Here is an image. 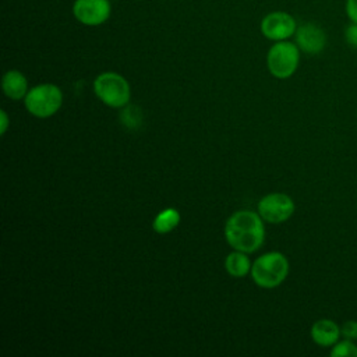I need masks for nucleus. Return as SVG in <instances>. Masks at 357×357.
Here are the masks:
<instances>
[{"instance_id":"2","label":"nucleus","mask_w":357,"mask_h":357,"mask_svg":"<svg viewBox=\"0 0 357 357\" xmlns=\"http://www.w3.org/2000/svg\"><path fill=\"white\" fill-rule=\"evenodd\" d=\"M289 273L287 258L278 251L266 252L255 259L251 266L252 280L265 289H272L283 283Z\"/></svg>"},{"instance_id":"16","label":"nucleus","mask_w":357,"mask_h":357,"mask_svg":"<svg viewBox=\"0 0 357 357\" xmlns=\"http://www.w3.org/2000/svg\"><path fill=\"white\" fill-rule=\"evenodd\" d=\"M344 40L350 47L357 49V22H350L344 29Z\"/></svg>"},{"instance_id":"7","label":"nucleus","mask_w":357,"mask_h":357,"mask_svg":"<svg viewBox=\"0 0 357 357\" xmlns=\"http://www.w3.org/2000/svg\"><path fill=\"white\" fill-rule=\"evenodd\" d=\"M297 22L293 15L284 11H273L266 14L261 21L262 35L273 42L287 40L296 33Z\"/></svg>"},{"instance_id":"3","label":"nucleus","mask_w":357,"mask_h":357,"mask_svg":"<svg viewBox=\"0 0 357 357\" xmlns=\"http://www.w3.org/2000/svg\"><path fill=\"white\" fill-rule=\"evenodd\" d=\"M300 63V49L296 43L289 40H279L271 46L266 54V66L269 73L279 78L286 79L291 77Z\"/></svg>"},{"instance_id":"14","label":"nucleus","mask_w":357,"mask_h":357,"mask_svg":"<svg viewBox=\"0 0 357 357\" xmlns=\"http://www.w3.org/2000/svg\"><path fill=\"white\" fill-rule=\"evenodd\" d=\"M332 357H357V344L354 340L344 339L337 340L331 349Z\"/></svg>"},{"instance_id":"10","label":"nucleus","mask_w":357,"mask_h":357,"mask_svg":"<svg viewBox=\"0 0 357 357\" xmlns=\"http://www.w3.org/2000/svg\"><path fill=\"white\" fill-rule=\"evenodd\" d=\"M340 336V326L332 319H318L311 326V337L321 347L333 346Z\"/></svg>"},{"instance_id":"5","label":"nucleus","mask_w":357,"mask_h":357,"mask_svg":"<svg viewBox=\"0 0 357 357\" xmlns=\"http://www.w3.org/2000/svg\"><path fill=\"white\" fill-rule=\"evenodd\" d=\"M26 110L40 119L53 116L63 103V93L53 84H40L28 91L24 98Z\"/></svg>"},{"instance_id":"11","label":"nucleus","mask_w":357,"mask_h":357,"mask_svg":"<svg viewBox=\"0 0 357 357\" xmlns=\"http://www.w3.org/2000/svg\"><path fill=\"white\" fill-rule=\"evenodd\" d=\"M3 92L13 100H20L28 93V82L22 73L18 70H10L3 75L1 79Z\"/></svg>"},{"instance_id":"1","label":"nucleus","mask_w":357,"mask_h":357,"mask_svg":"<svg viewBox=\"0 0 357 357\" xmlns=\"http://www.w3.org/2000/svg\"><path fill=\"white\" fill-rule=\"evenodd\" d=\"M259 213L252 211L234 212L225 225V237L230 247L245 254L258 250L265 240V227Z\"/></svg>"},{"instance_id":"15","label":"nucleus","mask_w":357,"mask_h":357,"mask_svg":"<svg viewBox=\"0 0 357 357\" xmlns=\"http://www.w3.org/2000/svg\"><path fill=\"white\" fill-rule=\"evenodd\" d=\"M340 333L344 339L357 340V321L349 319V321L343 322V325L340 326Z\"/></svg>"},{"instance_id":"8","label":"nucleus","mask_w":357,"mask_h":357,"mask_svg":"<svg viewBox=\"0 0 357 357\" xmlns=\"http://www.w3.org/2000/svg\"><path fill=\"white\" fill-rule=\"evenodd\" d=\"M112 13L109 0H75L73 14L77 21L88 26H96L106 22Z\"/></svg>"},{"instance_id":"4","label":"nucleus","mask_w":357,"mask_h":357,"mask_svg":"<svg viewBox=\"0 0 357 357\" xmlns=\"http://www.w3.org/2000/svg\"><path fill=\"white\" fill-rule=\"evenodd\" d=\"M96 96L110 107H123L128 103L131 91L127 79L117 73H102L93 81Z\"/></svg>"},{"instance_id":"17","label":"nucleus","mask_w":357,"mask_h":357,"mask_svg":"<svg viewBox=\"0 0 357 357\" xmlns=\"http://www.w3.org/2000/svg\"><path fill=\"white\" fill-rule=\"evenodd\" d=\"M132 112H134V107H128V109H126V110L121 113V120H123V123H124L126 126H128V127H134L135 123H139L141 114L138 113V114L135 116Z\"/></svg>"},{"instance_id":"18","label":"nucleus","mask_w":357,"mask_h":357,"mask_svg":"<svg viewBox=\"0 0 357 357\" xmlns=\"http://www.w3.org/2000/svg\"><path fill=\"white\" fill-rule=\"evenodd\" d=\"M344 11L350 22H357V0H346Z\"/></svg>"},{"instance_id":"12","label":"nucleus","mask_w":357,"mask_h":357,"mask_svg":"<svg viewBox=\"0 0 357 357\" xmlns=\"http://www.w3.org/2000/svg\"><path fill=\"white\" fill-rule=\"evenodd\" d=\"M225 268L229 272V275L236 276V278H243L251 271L248 257L245 255V252L237 251V250L234 252H230L226 257Z\"/></svg>"},{"instance_id":"6","label":"nucleus","mask_w":357,"mask_h":357,"mask_svg":"<svg viewBox=\"0 0 357 357\" xmlns=\"http://www.w3.org/2000/svg\"><path fill=\"white\" fill-rule=\"evenodd\" d=\"M293 199L283 192H272L258 202V213L268 223H282L294 213Z\"/></svg>"},{"instance_id":"19","label":"nucleus","mask_w":357,"mask_h":357,"mask_svg":"<svg viewBox=\"0 0 357 357\" xmlns=\"http://www.w3.org/2000/svg\"><path fill=\"white\" fill-rule=\"evenodd\" d=\"M0 117H1V121H0V132L1 135L6 134L7 131V127H8V116L4 110H0Z\"/></svg>"},{"instance_id":"9","label":"nucleus","mask_w":357,"mask_h":357,"mask_svg":"<svg viewBox=\"0 0 357 357\" xmlns=\"http://www.w3.org/2000/svg\"><path fill=\"white\" fill-rule=\"evenodd\" d=\"M294 36L298 49L307 54H318L326 46L325 31L314 22H304L297 26Z\"/></svg>"},{"instance_id":"13","label":"nucleus","mask_w":357,"mask_h":357,"mask_svg":"<svg viewBox=\"0 0 357 357\" xmlns=\"http://www.w3.org/2000/svg\"><path fill=\"white\" fill-rule=\"evenodd\" d=\"M180 223V213L174 208H166L160 211L153 219L152 227L159 234H166L172 231Z\"/></svg>"}]
</instances>
